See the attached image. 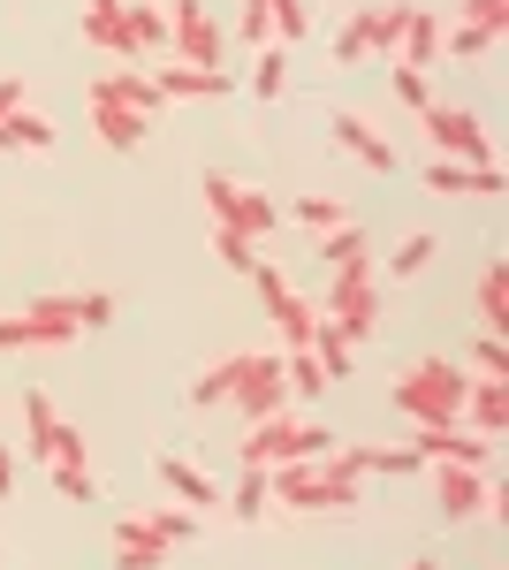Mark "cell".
<instances>
[{
    "label": "cell",
    "instance_id": "cell-14",
    "mask_svg": "<svg viewBox=\"0 0 509 570\" xmlns=\"http://www.w3.org/2000/svg\"><path fill=\"white\" fill-rule=\"evenodd\" d=\"M91 91H107L115 107L145 115V122H153V115L168 107V99H160V85H153V69H137V61H129V69H107V77H91Z\"/></svg>",
    "mask_w": 509,
    "mask_h": 570
},
{
    "label": "cell",
    "instance_id": "cell-4",
    "mask_svg": "<svg viewBox=\"0 0 509 570\" xmlns=\"http://www.w3.org/2000/svg\"><path fill=\"white\" fill-rule=\"evenodd\" d=\"M419 130H425V145H433L441 160H464V168H487V160H495V137H487V122H479L471 107L425 99V107H419Z\"/></svg>",
    "mask_w": 509,
    "mask_h": 570
},
{
    "label": "cell",
    "instance_id": "cell-9",
    "mask_svg": "<svg viewBox=\"0 0 509 570\" xmlns=\"http://www.w3.org/2000/svg\"><path fill=\"white\" fill-rule=\"evenodd\" d=\"M487 472L479 464H433V502H441V518L449 525H471V518H487Z\"/></svg>",
    "mask_w": 509,
    "mask_h": 570
},
{
    "label": "cell",
    "instance_id": "cell-30",
    "mask_svg": "<svg viewBox=\"0 0 509 570\" xmlns=\"http://www.w3.org/2000/svg\"><path fill=\"white\" fill-rule=\"evenodd\" d=\"M252 91L258 99H282L290 91V46H258L252 53Z\"/></svg>",
    "mask_w": 509,
    "mask_h": 570
},
{
    "label": "cell",
    "instance_id": "cell-37",
    "mask_svg": "<svg viewBox=\"0 0 509 570\" xmlns=\"http://www.w3.org/2000/svg\"><path fill=\"white\" fill-rule=\"evenodd\" d=\"M282 381H290V395H320V389H327V373H320V357H312V351L282 357Z\"/></svg>",
    "mask_w": 509,
    "mask_h": 570
},
{
    "label": "cell",
    "instance_id": "cell-23",
    "mask_svg": "<svg viewBox=\"0 0 509 570\" xmlns=\"http://www.w3.org/2000/svg\"><path fill=\"white\" fill-rule=\"evenodd\" d=\"M85 46L129 61V39H123V0H85Z\"/></svg>",
    "mask_w": 509,
    "mask_h": 570
},
{
    "label": "cell",
    "instance_id": "cell-5",
    "mask_svg": "<svg viewBox=\"0 0 509 570\" xmlns=\"http://www.w3.org/2000/svg\"><path fill=\"white\" fill-rule=\"evenodd\" d=\"M335 449V434L327 426H304V419H282V411H266V419H252V434H244V464H290V456H327Z\"/></svg>",
    "mask_w": 509,
    "mask_h": 570
},
{
    "label": "cell",
    "instance_id": "cell-18",
    "mask_svg": "<svg viewBox=\"0 0 509 570\" xmlns=\"http://www.w3.org/2000/svg\"><path fill=\"white\" fill-rule=\"evenodd\" d=\"M123 39H129V61H153L168 46V8L153 0H123Z\"/></svg>",
    "mask_w": 509,
    "mask_h": 570
},
{
    "label": "cell",
    "instance_id": "cell-3",
    "mask_svg": "<svg viewBox=\"0 0 509 570\" xmlns=\"http://www.w3.org/2000/svg\"><path fill=\"white\" fill-rule=\"evenodd\" d=\"M320 312L335 320L350 343H365L373 327H381V259L365 252V259L335 266V282H327V297H320Z\"/></svg>",
    "mask_w": 509,
    "mask_h": 570
},
{
    "label": "cell",
    "instance_id": "cell-15",
    "mask_svg": "<svg viewBox=\"0 0 509 570\" xmlns=\"http://www.w3.org/2000/svg\"><path fill=\"white\" fill-rule=\"evenodd\" d=\"M457 419H471V434H509V381H487V373H471V389H464V411Z\"/></svg>",
    "mask_w": 509,
    "mask_h": 570
},
{
    "label": "cell",
    "instance_id": "cell-27",
    "mask_svg": "<svg viewBox=\"0 0 509 570\" xmlns=\"http://www.w3.org/2000/svg\"><path fill=\"white\" fill-rule=\"evenodd\" d=\"M236 228H244L252 244H266V236L282 228V206H274L266 190H244V183H236Z\"/></svg>",
    "mask_w": 509,
    "mask_h": 570
},
{
    "label": "cell",
    "instance_id": "cell-44",
    "mask_svg": "<svg viewBox=\"0 0 509 570\" xmlns=\"http://www.w3.org/2000/svg\"><path fill=\"white\" fill-rule=\"evenodd\" d=\"M487 31H471V23H457V31H441V53H449V61H479V53H487Z\"/></svg>",
    "mask_w": 509,
    "mask_h": 570
},
{
    "label": "cell",
    "instance_id": "cell-45",
    "mask_svg": "<svg viewBox=\"0 0 509 570\" xmlns=\"http://www.w3.org/2000/svg\"><path fill=\"white\" fill-rule=\"evenodd\" d=\"M145 518H153V532H160V540H190V532H198V518H190V510H145Z\"/></svg>",
    "mask_w": 509,
    "mask_h": 570
},
{
    "label": "cell",
    "instance_id": "cell-19",
    "mask_svg": "<svg viewBox=\"0 0 509 570\" xmlns=\"http://www.w3.org/2000/svg\"><path fill=\"white\" fill-rule=\"evenodd\" d=\"M53 145H61V130L46 122L31 99H23V107H16V115L0 122V153H53Z\"/></svg>",
    "mask_w": 509,
    "mask_h": 570
},
{
    "label": "cell",
    "instance_id": "cell-31",
    "mask_svg": "<svg viewBox=\"0 0 509 570\" xmlns=\"http://www.w3.org/2000/svg\"><path fill=\"white\" fill-rule=\"evenodd\" d=\"M221 502H228V510H236L244 525H258V518H266V472H258V464H244V480L228 487Z\"/></svg>",
    "mask_w": 509,
    "mask_h": 570
},
{
    "label": "cell",
    "instance_id": "cell-38",
    "mask_svg": "<svg viewBox=\"0 0 509 570\" xmlns=\"http://www.w3.org/2000/svg\"><path fill=\"white\" fill-rule=\"evenodd\" d=\"M213 259H221V266H236V274H252L258 244L244 236V228H213Z\"/></svg>",
    "mask_w": 509,
    "mask_h": 570
},
{
    "label": "cell",
    "instance_id": "cell-24",
    "mask_svg": "<svg viewBox=\"0 0 509 570\" xmlns=\"http://www.w3.org/2000/svg\"><path fill=\"white\" fill-rule=\"evenodd\" d=\"M266 320H274V335H282L290 351H304V343H312V320H320V297H297V289H290L282 305H266Z\"/></svg>",
    "mask_w": 509,
    "mask_h": 570
},
{
    "label": "cell",
    "instance_id": "cell-1",
    "mask_svg": "<svg viewBox=\"0 0 509 570\" xmlns=\"http://www.w3.org/2000/svg\"><path fill=\"white\" fill-rule=\"evenodd\" d=\"M464 389H471L464 365H449V357H419V365L388 389V403H395L411 426H425V419H457V411H464Z\"/></svg>",
    "mask_w": 509,
    "mask_h": 570
},
{
    "label": "cell",
    "instance_id": "cell-12",
    "mask_svg": "<svg viewBox=\"0 0 509 570\" xmlns=\"http://www.w3.org/2000/svg\"><path fill=\"white\" fill-rule=\"evenodd\" d=\"M327 137H335L350 160H365L373 176H395V168H403V160H395V145H388L373 122H358V115H327Z\"/></svg>",
    "mask_w": 509,
    "mask_h": 570
},
{
    "label": "cell",
    "instance_id": "cell-33",
    "mask_svg": "<svg viewBox=\"0 0 509 570\" xmlns=\"http://www.w3.org/2000/svg\"><path fill=\"white\" fill-rule=\"evenodd\" d=\"M297 220L312 228V236H327V228H342L350 214H342V198H335V190H304V198H297Z\"/></svg>",
    "mask_w": 509,
    "mask_h": 570
},
{
    "label": "cell",
    "instance_id": "cell-8",
    "mask_svg": "<svg viewBox=\"0 0 509 570\" xmlns=\"http://www.w3.org/2000/svg\"><path fill=\"white\" fill-rule=\"evenodd\" d=\"M168 46L190 69H221V23L206 16V0H168Z\"/></svg>",
    "mask_w": 509,
    "mask_h": 570
},
{
    "label": "cell",
    "instance_id": "cell-6",
    "mask_svg": "<svg viewBox=\"0 0 509 570\" xmlns=\"http://www.w3.org/2000/svg\"><path fill=\"white\" fill-rule=\"evenodd\" d=\"M228 403H236L244 419H266V411H282V403H290L282 357H274V351H244V357H236V389H228Z\"/></svg>",
    "mask_w": 509,
    "mask_h": 570
},
{
    "label": "cell",
    "instance_id": "cell-34",
    "mask_svg": "<svg viewBox=\"0 0 509 570\" xmlns=\"http://www.w3.org/2000/svg\"><path fill=\"white\" fill-rule=\"evenodd\" d=\"M365 244H373V236H365L358 220H342V228H327V236H320V259H327V266H350V259H365Z\"/></svg>",
    "mask_w": 509,
    "mask_h": 570
},
{
    "label": "cell",
    "instance_id": "cell-2",
    "mask_svg": "<svg viewBox=\"0 0 509 570\" xmlns=\"http://www.w3.org/2000/svg\"><path fill=\"white\" fill-rule=\"evenodd\" d=\"M419 0H365L350 23L335 31V69H365V61H395V39L411 23Z\"/></svg>",
    "mask_w": 509,
    "mask_h": 570
},
{
    "label": "cell",
    "instance_id": "cell-36",
    "mask_svg": "<svg viewBox=\"0 0 509 570\" xmlns=\"http://www.w3.org/2000/svg\"><path fill=\"white\" fill-rule=\"evenodd\" d=\"M236 357H221V365H206V373L190 381V403H198V411H206V403H228V389H236Z\"/></svg>",
    "mask_w": 509,
    "mask_h": 570
},
{
    "label": "cell",
    "instance_id": "cell-7",
    "mask_svg": "<svg viewBox=\"0 0 509 570\" xmlns=\"http://www.w3.org/2000/svg\"><path fill=\"white\" fill-rule=\"evenodd\" d=\"M411 449H419L425 464H479V472H487V456H495V441L471 434L464 419H425V426H411Z\"/></svg>",
    "mask_w": 509,
    "mask_h": 570
},
{
    "label": "cell",
    "instance_id": "cell-46",
    "mask_svg": "<svg viewBox=\"0 0 509 570\" xmlns=\"http://www.w3.org/2000/svg\"><path fill=\"white\" fill-rule=\"evenodd\" d=\"M266 31H274V23H266V0H244V23H236V39H244V46L258 53V46H274Z\"/></svg>",
    "mask_w": 509,
    "mask_h": 570
},
{
    "label": "cell",
    "instance_id": "cell-11",
    "mask_svg": "<svg viewBox=\"0 0 509 570\" xmlns=\"http://www.w3.org/2000/svg\"><path fill=\"white\" fill-rule=\"evenodd\" d=\"M69 343H77V327L53 312H0V351H69Z\"/></svg>",
    "mask_w": 509,
    "mask_h": 570
},
{
    "label": "cell",
    "instance_id": "cell-49",
    "mask_svg": "<svg viewBox=\"0 0 509 570\" xmlns=\"http://www.w3.org/2000/svg\"><path fill=\"white\" fill-rule=\"evenodd\" d=\"M411 570H441V563H411Z\"/></svg>",
    "mask_w": 509,
    "mask_h": 570
},
{
    "label": "cell",
    "instance_id": "cell-25",
    "mask_svg": "<svg viewBox=\"0 0 509 570\" xmlns=\"http://www.w3.org/2000/svg\"><path fill=\"white\" fill-rule=\"evenodd\" d=\"M304 351L320 357V373H327V381H342V373H350V351H358V343H350L335 320L320 312V320H312V343H304Z\"/></svg>",
    "mask_w": 509,
    "mask_h": 570
},
{
    "label": "cell",
    "instance_id": "cell-43",
    "mask_svg": "<svg viewBox=\"0 0 509 570\" xmlns=\"http://www.w3.org/2000/svg\"><path fill=\"white\" fill-rule=\"evenodd\" d=\"M69 312H77V327H107V320H115V297H107V289H77Z\"/></svg>",
    "mask_w": 509,
    "mask_h": 570
},
{
    "label": "cell",
    "instance_id": "cell-32",
    "mask_svg": "<svg viewBox=\"0 0 509 570\" xmlns=\"http://www.w3.org/2000/svg\"><path fill=\"white\" fill-rule=\"evenodd\" d=\"M46 480H53L61 502H99V472L91 464H46Z\"/></svg>",
    "mask_w": 509,
    "mask_h": 570
},
{
    "label": "cell",
    "instance_id": "cell-26",
    "mask_svg": "<svg viewBox=\"0 0 509 570\" xmlns=\"http://www.w3.org/2000/svg\"><path fill=\"white\" fill-rule=\"evenodd\" d=\"M479 327L487 335H509V266L502 259L479 274Z\"/></svg>",
    "mask_w": 509,
    "mask_h": 570
},
{
    "label": "cell",
    "instance_id": "cell-28",
    "mask_svg": "<svg viewBox=\"0 0 509 570\" xmlns=\"http://www.w3.org/2000/svg\"><path fill=\"white\" fill-rule=\"evenodd\" d=\"M433 252H441V236H425V228H411V236H403V244H395V252H388V282H411V274H425V266H433Z\"/></svg>",
    "mask_w": 509,
    "mask_h": 570
},
{
    "label": "cell",
    "instance_id": "cell-41",
    "mask_svg": "<svg viewBox=\"0 0 509 570\" xmlns=\"http://www.w3.org/2000/svg\"><path fill=\"white\" fill-rule=\"evenodd\" d=\"M206 214L213 228H236V176H206Z\"/></svg>",
    "mask_w": 509,
    "mask_h": 570
},
{
    "label": "cell",
    "instance_id": "cell-21",
    "mask_svg": "<svg viewBox=\"0 0 509 570\" xmlns=\"http://www.w3.org/2000/svg\"><path fill=\"white\" fill-rule=\"evenodd\" d=\"M61 426H69V419H61V411H53V395L46 389H23V449H31V456H53V434H61Z\"/></svg>",
    "mask_w": 509,
    "mask_h": 570
},
{
    "label": "cell",
    "instance_id": "cell-22",
    "mask_svg": "<svg viewBox=\"0 0 509 570\" xmlns=\"http://www.w3.org/2000/svg\"><path fill=\"white\" fill-rule=\"evenodd\" d=\"M395 61H403V69H433V61H441V16L411 8V23H403V39H395Z\"/></svg>",
    "mask_w": 509,
    "mask_h": 570
},
{
    "label": "cell",
    "instance_id": "cell-16",
    "mask_svg": "<svg viewBox=\"0 0 509 570\" xmlns=\"http://www.w3.org/2000/svg\"><path fill=\"white\" fill-rule=\"evenodd\" d=\"M168 540L153 532V518H115V570H160Z\"/></svg>",
    "mask_w": 509,
    "mask_h": 570
},
{
    "label": "cell",
    "instance_id": "cell-10",
    "mask_svg": "<svg viewBox=\"0 0 509 570\" xmlns=\"http://www.w3.org/2000/svg\"><path fill=\"white\" fill-rule=\"evenodd\" d=\"M419 183H425V198H502L509 190V176L495 160H487V168H464V160H441V153H433V168H425Z\"/></svg>",
    "mask_w": 509,
    "mask_h": 570
},
{
    "label": "cell",
    "instance_id": "cell-20",
    "mask_svg": "<svg viewBox=\"0 0 509 570\" xmlns=\"http://www.w3.org/2000/svg\"><path fill=\"white\" fill-rule=\"evenodd\" d=\"M160 487H175L183 510H221V487H213L190 456H160Z\"/></svg>",
    "mask_w": 509,
    "mask_h": 570
},
{
    "label": "cell",
    "instance_id": "cell-39",
    "mask_svg": "<svg viewBox=\"0 0 509 570\" xmlns=\"http://www.w3.org/2000/svg\"><path fill=\"white\" fill-rule=\"evenodd\" d=\"M464 23L502 46V39H509V0H464Z\"/></svg>",
    "mask_w": 509,
    "mask_h": 570
},
{
    "label": "cell",
    "instance_id": "cell-13",
    "mask_svg": "<svg viewBox=\"0 0 509 570\" xmlns=\"http://www.w3.org/2000/svg\"><path fill=\"white\" fill-rule=\"evenodd\" d=\"M153 85L160 99H228V69H190V61H153Z\"/></svg>",
    "mask_w": 509,
    "mask_h": 570
},
{
    "label": "cell",
    "instance_id": "cell-35",
    "mask_svg": "<svg viewBox=\"0 0 509 570\" xmlns=\"http://www.w3.org/2000/svg\"><path fill=\"white\" fill-rule=\"evenodd\" d=\"M266 23H274V46H297L312 31V8L304 0H266Z\"/></svg>",
    "mask_w": 509,
    "mask_h": 570
},
{
    "label": "cell",
    "instance_id": "cell-47",
    "mask_svg": "<svg viewBox=\"0 0 509 570\" xmlns=\"http://www.w3.org/2000/svg\"><path fill=\"white\" fill-rule=\"evenodd\" d=\"M16 107H23V85H16V77H0V122H8Z\"/></svg>",
    "mask_w": 509,
    "mask_h": 570
},
{
    "label": "cell",
    "instance_id": "cell-29",
    "mask_svg": "<svg viewBox=\"0 0 509 570\" xmlns=\"http://www.w3.org/2000/svg\"><path fill=\"white\" fill-rule=\"evenodd\" d=\"M358 472L365 480H411V472H425V456L403 441V449H358Z\"/></svg>",
    "mask_w": 509,
    "mask_h": 570
},
{
    "label": "cell",
    "instance_id": "cell-17",
    "mask_svg": "<svg viewBox=\"0 0 509 570\" xmlns=\"http://www.w3.org/2000/svg\"><path fill=\"white\" fill-rule=\"evenodd\" d=\"M85 99H91V130H99V145H115V153H137V145H145V130H153L145 115L115 107L107 91H85Z\"/></svg>",
    "mask_w": 509,
    "mask_h": 570
},
{
    "label": "cell",
    "instance_id": "cell-40",
    "mask_svg": "<svg viewBox=\"0 0 509 570\" xmlns=\"http://www.w3.org/2000/svg\"><path fill=\"white\" fill-rule=\"evenodd\" d=\"M388 91H395V99H403V107H411V115H419L425 99H433V85H425V69H403V61H395V69H388Z\"/></svg>",
    "mask_w": 509,
    "mask_h": 570
},
{
    "label": "cell",
    "instance_id": "cell-48",
    "mask_svg": "<svg viewBox=\"0 0 509 570\" xmlns=\"http://www.w3.org/2000/svg\"><path fill=\"white\" fill-rule=\"evenodd\" d=\"M16 487V449H0V494Z\"/></svg>",
    "mask_w": 509,
    "mask_h": 570
},
{
    "label": "cell",
    "instance_id": "cell-42",
    "mask_svg": "<svg viewBox=\"0 0 509 570\" xmlns=\"http://www.w3.org/2000/svg\"><path fill=\"white\" fill-rule=\"evenodd\" d=\"M471 365H479L487 381H509V343L502 335H479V343H471Z\"/></svg>",
    "mask_w": 509,
    "mask_h": 570
}]
</instances>
